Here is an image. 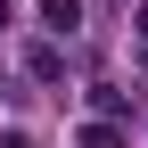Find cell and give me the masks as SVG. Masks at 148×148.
<instances>
[{"instance_id":"obj_1","label":"cell","mask_w":148,"mask_h":148,"mask_svg":"<svg viewBox=\"0 0 148 148\" xmlns=\"http://www.w3.org/2000/svg\"><path fill=\"white\" fill-rule=\"evenodd\" d=\"M41 25L49 33H74V25H82V0H41Z\"/></svg>"},{"instance_id":"obj_2","label":"cell","mask_w":148,"mask_h":148,"mask_svg":"<svg viewBox=\"0 0 148 148\" xmlns=\"http://www.w3.org/2000/svg\"><path fill=\"white\" fill-rule=\"evenodd\" d=\"M33 82H66V58L58 49H33Z\"/></svg>"},{"instance_id":"obj_3","label":"cell","mask_w":148,"mask_h":148,"mask_svg":"<svg viewBox=\"0 0 148 148\" xmlns=\"http://www.w3.org/2000/svg\"><path fill=\"white\" fill-rule=\"evenodd\" d=\"M82 148H123V132L115 123H82Z\"/></svg>"},{"instance_id":"obj_4","label":"cell","mask_w":148,"mask_h":148,"mask_svg":"<svg viewBox=\"0 0 148 148\" xmlns=\"http://www.w3.org/2000/svg\"><path fill=\"white\" fill-rule=\"evenodd\" d=\"M0 148H33V140H25V132H0Z\"/></svg>"},{"instance_id":"obj_5","label":"cell","mask_w":148,"mask_h":148,"mask_svg":"<svg viewBox=\"0 0 148 148\" xmlns=\"http://www.w3.org/2000/svg\"><path fill=\"white\" fill-rule=\"evenodd\" d=\"M132 25H140V49H148V8H140V16H132Z\"/></svg>"}]
</instances>
